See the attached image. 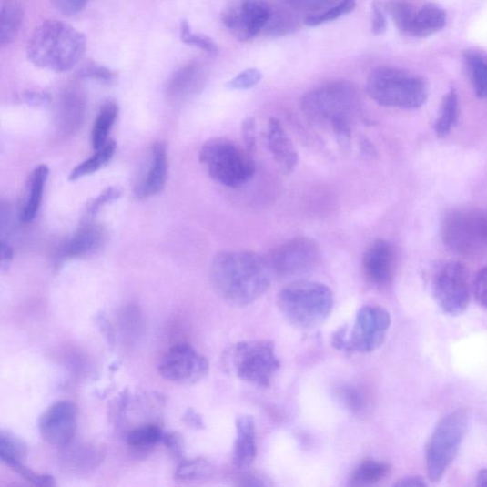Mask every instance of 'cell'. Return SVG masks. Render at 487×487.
Segmentation results:
<instances>
[{"instance_id":"obj_1","label":"cell","mask_w":487,"mask_h":487,"mask_svg":"<svg viewBox=\"0 0 487 487\" xmlns=\"http://www.w3.org/2000/svg\"><path fill=\"white\" fill-rule=\"evenodd\" d=\"M271 268L260 254L249 250H227L211 263V286L230 305L247 306L259 300L271 284Z\"/></svg>"},{"instance_id":"obj_2","label":"cell","mask_w":487,"mask_h":487,"mask_svg":"<svg viewBox=\"0 0 487 487\" xmlns=\"http://www.w3.org/2000/svg\"><path fill=\"white\" fill-rule=\"evenodd\" d=\"M301 109L313 123L333 132L342 146L350 144L354 124L361 117V96L352 83L334 81L308 92Z\"/></svg>"},{"instance_id":"obj_3","label":"cell","mask_w":487,"mask_h":487,"mask_svg":"<svg viewBox=\"0 0 487 487\" xmlns=\"http://www.w3.org/2000/svg\"><path fill=\"white\" fill-rule=\"evenodd\" d=\"M84 34L59 20H47L31 36L27 56L33 65L56 73L75 68L86 52Z\"/></svg>"},{"instance_id":"obj_4","label":"cell","mask_w":487,"mask_h":487,"mask_svg":"<svg viewBox=\"0 0 487 487\" xmlns=\"http://www.w3.org/2000/svg\"><path fill=\"white\" fill-rule=\"evenodd\" d=\"M278 306L290 325L312 330L320 326L330 314L333 293L324 284L299 280L281 289L278 295Z\"/></svg>"},{"instance_id":"obj_5","label":"cell","mask_w":487,"mask_h":487,"mask_svg":"<svg viewBox=\"0 0 487 487\" xmlns=\"http://www.w3.org/2000/svg\"><path fill=\"white\" fill-rule=\"evenodd\" d=\"M366 88L373 101L388 108L418 109L428 98L425 81L391 67L375 69L368 77Z\"/></svg>"},{"instance_id":"obj_6","label":"cell","mask_w":487,"mask_h":487,"mask_svg":"<svg viewBox=\"0 0 487 487\" xmlns=\"http://www.w3.org/2000/svg\"><path fill=\"white\" fill-rule=\"evenodd\" d=\"M199 158L211 178L229 188L244 185L257 171L252 155L226 138L207 141L201 147Z\"/></svg>"},{"instance_id":"obj_7","label":"cell","mask_w":487,"mask_h":487,"mask_svg":"<svg viewBox=\"0 0 487 487\" xmlns=\"http://www.w3.org/2000/svg\"><path fill=\"white\" fill-rule=\"evenodd\" d=\"M469 426V414L457 410L443 417L427 444L426 461L429 478L439 482L456 458Z\"/></svg>"},{"instance_id":"obj_8","label":"cell","mask_w":487,"mask_h":487,"mask_svg":"<svg viewBox=\"0 0 487 487\" xmlns=\"http://www.w3.org/2000/svg\"><path fill=\"white\" fill-rule=\"evenodd\" d=\"M228 358L239 379L259 388H269L280 369L275 347L269 341L240 342L231 349Z\"/></svg>"},{"instance_id":"obj_9","label":"cell","mask_w":487,"mask_h":487,"mask_svg":"<svg viewBox=\"0 0 487 487\" xmlns=\"http://www.w3.org/2000/svg\"><path fill=\"white\" fill-rule=\"evenodd\" d=\"M444 243L462 256L487 253V215L475 210H456L444 219Z\"/></svg>"},{"instance_id":"obj_10","label":"cell","mask_w":487,"mask_h":487,"mask_svg":"<svg viewBox=\"0 0 487 487\" xmlns=\"http://www.w3.org/2000/svg\"><path fill=\"white\" fill-rule=\"evenodd\" d=\"M472 291L469 269L462 262H447L434 274V299L444 313L451 316L462 314L470 305Z\"/></svg>"},{"instance_id":"obj_11","label":"cell","mask_w":487,"mask_h":487,"mask_svg":"<svg viewBox=\"0 0 487 487\" xmlns=\"http://www.w3.org/2000/svg\"><path fill=\"white\" fill-rule=\"evenodd\" d=\"M321 249L313 239L300 237L275 248L269 259L271 270L279 277L301 278L312 272L321 260Z\"/></svg>"},{"instance_id":"obj_12","label":"cell","mask_w":487,"mask_h":487,"mask_svg":"<svg viewBox=\"0 0 487 487\" xmlns=\"http://www.w3.org/2000/svg\"><path fill=\"white\" fill-rule=\"evenodd\" d=\"M391 317L387 309L375 305L360 309L350 338V351L370 353L378 350L386 340Z\"/></svg>"},{"instance_id":"obj_13","label":"cell","mask_w":487,"mask_h":487,"mask_svg":"<svg viewBox=\"0 0 487 487\" xmlns=\"http://www.w3.org/2000/svg\"><path fill=\"white\" fill-rule=\"evenodd\" d=\"M158 372L168 382L194 385L206 377L208 363L193 347L181 344L172 348L163 356Z\"/></svg>"},{"instance_id":"obj_14","label":"cell","mask_w":487,"mask_h":487,"mask_svg":"<svg viewBox=\"0 0 487 487\" xmlns=\"http://www.w3.org/2000/svg\"><path fill=\"white\" fill-rule=\"evenodd\" d=\"M271 14L266 0H243L224 13L223 23L238 40L249 41L266 28Z\"/></svg>"},{"instance_id":"obj_15","label":"cell","mask_w":487,"mask_h":487,"mask_svg":"<svg viewBox=\"0 0 487 487\" xmlns=\"http://www.w3.org/2000/svg\"><path fill=\"white\" fill-rule=\"evenodd\" d=\"M77 409L73 401H56L41 415L38 429L42 438L54 447L65 448L74 439Z\"/></svg>"},{"instance_id":"obj_16","label":"cell","mask_w":487,"mask_h":487,"mask_svg":"<svg viewBox=\"0 0 487 487\" xmlns=\"http://www.w3.org/2000/svg\"><path fill=\"white\" fill-rule=\"evenodd\" d=\"M363 269L367 280L376 288H385L394 279L397 254L391 243L374 241L364 253Z\"/></svg>"},{"instance_id":"obj_17","label":"cell","mask_w":487,"mask_h":487,"mask_svg":"<svg viewBox=\"0 0 487 487\" xmlns=\"http://www.w3.org/2000/svg\"><path fill=\"white\" fill-rule=\"evenodd\" d=\"M267 140L269 149L281 171L285 175L291 174L299 164V156L279 119L272 117L269 120Z\"/></svg>"},{"instance_id":"obj_18","label":"cell","mask_w":487,"mask_h":487,"mask_svg":"<svg viewBox=\"0 0 487 487\" xmlns=\"http://www.w3.org/2000/svg\"><path fill=\"white\" fill-rule=\"evenodd\" d=\"M167 173L166 145L156 143L152 147L151 163L146 178L137 187V196L147 198L156 196L163 189Z\"/></svg>"},{"instance_id":"obj_19","label":"cell","mask_w":487,"mask_h":487,"mask_svg":"<svg viewBox=\"0 0 487 487\" xmlns=\"http://www.w3.org/2000/svg\"><path fill=\"white\" fill-rule=\"evenodd\" d=\"M256 457V423L250 416H241L237 420V439L234 448L237 467L247 469Z\"/></svg>"},{"instance_id":"obj_20","label":"cell","mask_w":487,"mask_h":487,"mask_svg":"<svg viewBox=\"0 0 487 487\" xmlns=\"http://www.w3.org/2000/svg\"><path fill=\"white\" fill-rule=\"evenodd\" d=\"M105 242V231L97 225H87L80 228L65 247L66 257L84 258L96 252Z\"/></svg>"},{"instance_id":"obj_21","label":"cell","mask_w":487,"mask_h":487,"mask_svg":"<svg viewBox=\"0 0 487 487\" xmlns=\"http://www.w3.org/2000/svg\"><path fill=\"white\" fill-rule=\"evenodd\" d=\"M447 24V14L433 4H426L416 9L409 36H430L441 31Z\"/></svg>"},{"instance_id":"obj_22","label":"cell","mask_w":487,"mask_h":487,"mask_svg":"<svg viewBox=\"0 0 487 487\" xmlns=\"http://www.w3.org/2000/svg\"><path fill=\"white\" fill-rule=\"evenodd\" d=\"M203 76L202 68L196 63L180 68L168 81L167 87L168 96L179 100L194 94L201 86Z\"/></svg>"},{"instance_id":"obj_23","label":"cell","mask_w":487,"mask_h":487,"mask_svg":"<svg viewBox=\"0 0 487 487\" xmlns=\"http://www.w3.org/2000/svg\"><path fill=\"white\" fill-rule=\"evenodd\" d=\"M48 177V166L39 165L34 169L29 179L26 203L20 214V218L25 223H30L36 218Z\"/></svg>"},{"instance_id":"obj_24","label":"cell","mask_w":487,"mask_h":487,"mask_svg":"<svg viewBox=\"0 0 487 487\" xmlns=\"http://www.w3.org/2000/svg\"><path fill=\"white\" fill-rule=\"evenodd\" d=\"M24 18V7L17 0H3L0 45L6 46L12 44L23 26Z\"/></svg>"},{"instance_id":"obj_25","label":"cell","mask_w":487,"mask_h":487,"mask_svg":"<svg viewBox=\"0 0 487 487\" xmlns=\"http://www.w3.org/2000/svg\"><path fill=\"white\" fill-rule=\"evenodd\" d=\"M117 116L118 106L116 102H107L102 106L92 133V143L96 151L110 141L109 135Z\"/></svg>"},{"instance_id":"obj_26","label":"cell","mask_w":487,"mask_h":487,"mask_svg":"<svg viewBox=\"0 0 487 487\" xmlns=\"http://www.w3.org/2000/svg\"><path fill=\"white\" fill-rule=\"evenodd\" d=\"M459 112L458 95L451 90L442 99L440 115L434 124V131L439 137H446L451 133L457 124Z\"/></svg>"},{"instance_id":"obj_27","label":"cell","mask_w":487,"mask_h":487,"mask_svg":"<svg viewBox=\"0 0 487 487\" xmlns=\"http://www.w3.org/2000/svg\"><path fill=\"white\" fill-rule=\"evenodd\" d=\"M390 464L385 462L367 460L360 463L351 477L353 485L375 484L389 476Z\"/></svg>"},{"instance_id":"obj_28","label":"cell","mask_w":487,"mask_h":487,"mask_svg":"<svg viewBox=\"0 0 487 487\" xmlns=\"http://www.w3.org/2000/svg\"><path fill=\"white\" fill-rule=\"evenodd\" d=\"M116 142L110 140L101 149L97 150L91 158L76 167L69 177V180L76 181L83 177L96 173L98 169L110 162L116 153Z\"/></svg>"},{"instance_id":"obj_29","label":"cell","mask_w":487,"mask_h":487,"mask_svg":"<svg viewBox=\"0 0 487 487\" xmlns=\"http://www.w3.org/2000/svg\"><path fill=\"white\" fill-rule=\"evenodd\" d=\"M477 96L487 98V60L477 53L464 55Z\"/></svg>"},{"instance_id":"obj_30","label":"cell","mask_w":487,"mask_h":487,"mask_svg":"<svg viewBox=\"0 0 487 487\" xmlns=\"http://www.w3.org/2000/svg\"><path fill=\"white\" fill-rule=\"evenodd\" d=\"M211 464L204 459H195L182 462L176 472V479L194 482L208 479L213 474Z\"/></svg>"},{"instance_id":"obj_31","label":"cell","mask_w":487,"mask_h":487,"mask_svg":"<svg viewBox=\"0 0 487 487\" xmlns=\"http://www.w3.org/2000/svg\"><path fill=\"white\" fill-rule=\"evenodd\" d=\"M398 30L409 36L416 9L407 0H391L385 6Z\"/></svg>"},{"instance_id":"obj_32","label":"cell","mask_w":487,"mask_h":487,"mask_svg":"<svg viewBox=\"0 0 487 487\" xmlns=\"http://www.w3.org/2000/svg\"><path fill=\"white\" fill-rule=\"evenodd\" d=\"M355 8V0H341L340 3L335 4L324 12L309 15L305 19V23L309 27L320 26L351 13Z\"/></svg>"},{"instance_id":"obj_33","label":"cell","mask_w":487,"mask_h":487,"mask_svg":"<svg viewBox=\"0 0 487 487\" xmlns=\"http://www.w3.org/2000/svg\"><path fill=\"white\" fill-rule=\"evenodd\" d=\"M28 452L26 443L9 432L0 435V457L5 463L21 462Z\"/></svg>"},{"instance_id":"obj_34","label":"cell","mask_w":487,"mask_h":487,"mask_svg":"<svg viewBox=\"0 0 487 487\" xmlns=\"http://www.w3.org/2000/svg\"><path fill=\"white\" fill-rule=\"evenodd\" d=\"M162 431L154 425H147L131 431L127 436V442L135 449H147L156 446L163 439Z\"/></svg>"},{"instance_id":"obj_35","label":"cell","mask_w":487,"mask_h":487,"mask_svg":"<svg viewBox=\"0 0 487 487\" xmlns=\"http://www.w3.org/2000/svg\"><path fill=\"white\" fill-rule=\"evenodd\" d=\"M180 37L185 45L199 48L210 56H217L219 52L213 39L206 35L194 33L186 20L180 25Z\"/></svg>"},{"instance_id":"obj_36","label":"cell","mask_w":487,"mask_h":487,"mask_svg":"<svg viewBox=\"0 0 487 487\" xmlns=\"http://www.w3.org/2000/svg\"><path fill=\"white\" fill-rule=\"evenodd\" d=\"M340 398L346 407L355 414L362 413L367 408L365 395L353 387H344L339 390Z\"/></svg>"},{"instance_id":"obj_37","label":"cell","mask_w":487,"mask_h":487,"mask_svg":"<svg viewBox=\"0 0 487 487\" xmlns=\"http://www.w3.org/2000/svg\"><path fill=\"white\" fill-rule=\"evenodd\" d=\"M296 20L288 13L271 14L266 26L267 32L271 36H281L294 29Z\"/></svg>"},{"instance_id":"obj_38","label":"cell","mask_w":487,"mask_h":487,"mask_svg":"<svg viewBox=\"0 0 487 487\" xmlns=\"http://www.w3.org/2000/svg\"><path fill=\"white\" fill-rule=\"evenodd\" d=\"M262 74L258 69H248L240 73L234 79L227 83V87L230 90H248L261 81Z\"/></svg>"},{"instance_id":"obj_39","label":"cell","mask_w":487,"mask_h":487,"mask_svg":"<svg viewBox=\"0 0 487 487\" xmlns=\"http://www.w3.org/2000/svg\"><path fill=\"white\" fill-rule=\"evenodd\" d=\"M7 464L14 472L36 486H52L55 484V479L53 477L48 475H38L25 467L21 462H12Z\"/></svg>"},{"instance_id":"obj_40","label":"cell","mask_w":487,"mask_h":487,"mask_svg":"<svg viewBox=\"0 0 487 487\" xmlns=\"http://www.w3.org/2000/svg\"><path fill=\"white\" fill-rule=\"evenodd\" d=\"M242 140L248 153L253 156L257 151V121L251 117H246L241 125Z\"/></svg>"},{"instance_id":"obj_41","label":"cell","mask_w":487,"mask_h":487,"mask_svg":"<svg viewBox=\"0 0 487 487\" xmlns=\"http://www.w3.org/2000/svg\"><path fill=\"white\" fill-rule=\"evenodd\" d=\"M286 2L295 9L310 12V15L321 13L330 5H334L333 0H286Z\"/></svg>"},{"instance_id":"obj_42","label":"cell","mask_w":487,"mask_h":487,"mask_svg":"<svg viewBox=\"0 0 487 487\" xmlns=\"http://www.w3.org/2000/svg\"><path fill=\"white\" fill-rule=\"evenodd\" d=\"M83 77L96 79L97 81L111 83L114 81L116 75L107 67L96 65V63H91L81 71Z\"/></svg>"},{"instance_id":"obj_43","label":"cell","mask_w":487,"mask_h":487,"mask_svg":"<svg viewBox=\"0 0 487 487\" xmlns=\"http://www.w3.org/2000/svg\"><path fill=\"white\" fill-rule=\"evenodd\" d=\"M472 290L478 304L487 308V266L483 267L476 275Z\"/></svg>"},{"instance_id":"obj_44","label":"cell","mask_w":487,"mask_h":487,"mask_svg":"<svg viewBox=\"0 0 487 487\" xmlns=\"http://www.w3.org/2000/svg\"><path fill=\"white\" fill-rule=\"evenodd\" d=\"M372 15V33L376 36L384 34L388 27L386 9L379 0L373 2Z\"/></svg>"},{"instance_id":"obj_45","label":"cell","mask_w":487,"mask_h":487,"mask_svg":"<svg viewBox=\"0 0 487 487\" xmlns=\"http://www.w3.org/2000/svg\"><path fill=\"white\" fill-rule=\"evenodd\" d=\"M121 196V190L117 187H110L106 188L102 194L97 197L91 206L89 207V214L96 215L98 213V210L106 204H108L112 201H116Z\"/></svg>"},{"instance_id":"obj_46","label":"cell","mask_w":487,"mask_h":487,"mask_svg":"<svg viewBox=\"0 0 487 487\" xmlns=\"http://www.w3.org/2000/svg\"><path fill=\"white\" fill-rule=\"evenodd\" d=\"M53 3L60 13L74 15L86 7L89 0H53Z\"/></svg>"},{"instance_id":"obj_47","label":"cell","mask_w":487,"mask_h":487,"mask_svg":"<svg viewBox=\"0 0 487 487\" xmlns=\"http://www.w3.org/2000/svg\"><path fill=\"white\" fill-rule=\"evenodd\" d=\"M163 442L165 443V446L173 451L176 455L181 454V438L177 435L176 433H167L163 435L162 439Z\"/></svg>"},{"instance_id":"obj_48","label":"cell","mask_w":487,"mask_h":487,"mask_svg":"<svg viewBox=\"0 0 487 487\" xmlns=\"http://www.w3.org/2000/svg\"><path fill=\"white\" fill-rule=\"evenodd\" d=\"M346 334L347 332H346L345 328L341 330H338L333 334L332 343L336 349L349 352L350 349H349L348 338H346Z\"/></svg>"},{"instance_id":"obj_49","label":"cell","mask_w":487,"mask_h":487,"mask_svg":"<svg viewBox=\"0 0 487 487\" xmlns=\"http://www.w3.org/2000/svg\"><path fill=\"white\" fill-rule=\"evenodd\" d=\"M395 486L401 487H421L427 486V482L420 476H409L399 479L395 483Z\"/></svg>"},{"instance_id":"obj_50","label":"cell","mask_w":487,"mask_h":487,"mask_svg":"<svg viewBox=\"0 0 487 487\" xmlns=\"http://www.w3.org/2000/svg\"><path fill=\"white\" fill-rule=\"evenodd\" d=\"M184 418L188 426H192L197 429H202L204 427L202 418L194 411H187Z\"/></svg>"},{"instance_id":"obj_51","label":"cell","mask_w":487,"mask_h":487,"mask_svg":"<svg viewBox=\"0 0 487 487\" xmlns=\"http://www.w3.org/2000/svg\"><path fill=\"white\" fill-rule=\"evenodd\" d=\"M26 101L30 104L41 105L49 101L46 94L29 92L25 95Z\"/></svg>"},{"instance_id":"obj_52","label":"cell","mask_w":487,"mask_h":487,"mask_svg":"<svg viewBox=\"0 0 487 487\" xmlns=\"http://www.w3.org/2000/svg\"><path fill=\"white\" fill-rule=\"evenodd\" d=\"M13 259V249L9 244L2 242V265L3 269L7 268Z\"/></svg>"},{"instance_id":"obj_53","label":"cell","mask_w":487,"mask_h":487,"mask_svg":"<svg viewBox=\"0 0 487 487\" xmlns=\"http://www.w3.org/2000/svg\"><path fill=\"white\" fill-rule=\"evenodd\" d=\"M476 482L478 486L487 487V469L479 472L476 478Z\"/></svg>"},{"instance_id":"obj_54","label":"cell","mask_w":487,"mask_h":487,"mask_svg":"<svg viewBox=\"0 0 487 487\" xmlns=\"http://www.w3.org/2000/svg\"><path fill=\"white\" fill-rule=\"evenodd\" d=\"M487 99V98H486Z\"/></svg>"}]
</instances>
